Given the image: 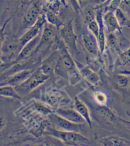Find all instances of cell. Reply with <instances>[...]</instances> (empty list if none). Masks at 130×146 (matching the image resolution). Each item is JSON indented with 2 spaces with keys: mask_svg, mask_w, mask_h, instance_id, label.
Here are the masks:
<instances>
[{
  "mask_svg": "<svg viewBox=\"0 0 130 146\" xmlns=\"http://www.w3.org/2000/svg\"><path fill=\"white\" fill-rule=\"evenodd\" d=\"M57 135L65 141L73 144L83 143L87 142L86 138L78 134L59 132L57 133Z\"/></svg>",
  "mask_w": 130,
  "mask_h": 146,
  "instance_id": "cell-1",
  "label": "cell"
},
{
  "mask_svg": "<svg viewBox=\"0 0 130 146\" xmlns=\"http://www.w3.org/2000/svg\"><path fill=\"white\" fill-rule=\"evenodd\" d=\"M101 143L103 146H123L127 145L130 142L121 137L109 136L103 138L101 140Z\"/></svg>",
  "mask_w": 130,
  "mask_h": 146,
  "instance_id": "cell-2",
  "label": "cell"
},
{
  "mask_svg": "<svg viewBox=\"0 0 130 146\" xmlns=\"http://www.w3.org/2000/svg\"><path fill=\"white\" fill-rule=\"evenodd\" d=\"M58 113L71 121L76 123H81L85 122L83 117L79 113L73 110L60 109Z\"/></svg>",
  "mask_w": 130,
  "mask_h": 146,
  "instance_id": "cell-3",
  "label": "cell"
},
{
  "mask_svg": "<svg viewBox=\"0 0 130 146\" xmlns=\"http://www.w3.org/2000/svg\"><path fill=\"white\" fill-rule=\"evenodd\" d=\"M50 118L53 123L60 127L73 130H77L79 129V126L77 124H72L57 116L52 115L50 117Z\"/></svg>",
  "mask_w": 130,
  "mask_h": 146,
  "instance_id": "cell-4",
  "label": "cell"
},
{
  "mask_svg": "<svg viewBox=\"0 0 130 146\" xmlns=\"http://www.w3.org/2000/svg\"><path fill=\"white\" fill-rule=\"evenodd\" d=\"M100 105L97 109V112L98 115L108 121H112L114 119L115 115L112 110L107 106Z\"/></svg>",
  "mask_w": 130,
  "mask_h": 146,
  "instance_id": "cell-5",
  "label": "cell"
},
{
  "mask_svg": "<svg viewBox=\"0 0 130 146\" xmlns=\"http://www.w3.org/2000/svg\"><path fill=\"white\" fill-rule=\"evenodd\" d=\"M75 106L79 113L85 119L89 126L91 127V121L89 117V111L86 106L77 99H76L75 100Z\"/></svg>",
  "mask_w": 130,
  "mask_h": 146,
  "instance_id": "cell-6",
  "label": "cell"
},
{
  "mask_svg": "<svg viewBox=\"0 0 130 146\" xmlns=\"http://www.w3.org/2000/svg\"><path fill=\"white\" fill-rule=\"evenodd\" d=\"M39 9L37 6L36 5L32 6L25 15V21L28 23L33 22L37 17Z\"/></svg>",
  "mask_w": 130,
  "mask_h": 146,
  "instance_id": "cell-7",
  "label": "cell"
},
{
  "mask_svg": "<svg viewBox=\"0 0 130 146\" xmlns=\"http://www.w3.org/2000/svg\"><path fill=\"white\" fill-rule=\"evenodd\" d=\"M47 77L44 75H37L31 79L30 81L27 82L24 86L27 89L33 88L39 84L43 82L45 80L47 79Z\"/></svg>",
  "mask_w": 130,
  "mask_h": 146,
  "instance_id": "cell-8",
  "label": "cell"
},
{
  "mask_svg": "<svg viewBox=\"0 0 130 146\" xmlns=\"http://www.w3.org/2000/svg\"><path fill=\"white\" fill-rule=\"evenodd\" d=\"M38 40V38H35L34 40H33L21 52V56L22 58L27 57L31 54L36 46Z\"/></svg>",
  "mask_w": 130,
  "mask_h": 146,
  "instance_id": "cell-9",
  "label": "cell"
},
{
  "mask_svg": "<svg viewBox=\"0 0 130 146\" xmlns=\"http://www.w3.org/2000/svg\"><path fill=\"white\" fill-rule=\"evenodd\" d=\"M39 25L36 26L25 34L22 39L21 42L23 45L26 44L27 42L31 40L34 37V36L36 35L39 31Z\"/></svg>",
  "mask_w": 130,
  "mask_h": 146,
  "instance_id": "cell-10",
  "label": "cell"
},
{
  "mask_svg": "<svg viewBox=\"0 0 130 146\" xmlns=\"http://www.w3.org/2000/svg\"><path fill=\"white\" fill-rule=\"evenodd\" d=\"M55 30L51 25H48L46 27L43 33V38L45 41L51 40L54 36Z\"/></svg>",
  "mask_w": 130,
  "mask_h": 146,
  "instance_id": "cell-11",
  "label": "cell"
},
{
  "mask_svg": "<svg viewBox=\"0 0 130 146\" xmlns=\"http://www.w3.org/2000/svg\"><path fill=\"white\" fill-rule=\"evenodd\" d=\"M96 102L101 105H104L107 100L106 95L102 92H96L95 94Z\"/></svg>",
  "mask_w": 130,
  "mask_h": 146,
  "instance_id": "cell-12",
  "label": "cell"
},
{
  "mask_svg": "<svg viewBox=\"0 0 130 146\" xmlns=\"http://www.w3.org/2000/svg\"><path fill=\"white\" fill-rule=\"evenodd\" d=\"M63 33L64 37L68 41L71 42L74 39L73 31L71 27L69 25H68L64 28Z\"/></svg>",
  "mask_w": 130,
  "mask_h": 146,
  "instance_id": "cell-13",
  "label": "cell"
},
{
  "mask_svg": "<svg viewBox=\"0 0 130 146\" xmlns=\"http://www.w3.org/2000/svg\"><path fill=\"white\" fill-rule=\"evenodd\" d=\"M86 46L90 51L93 52L95 49V44L93 38L88 36L84 39Z\"/></svg>",
  "mask_w": 130,
  "mask_h": 146,
  "instance_id": "cell-14",
  "label": "cell"
},
{
  "mask_svg": "<svg viewBox=\"0 0 130 146\" xmlns=\"http://www.w3.org/2000/svg\"><path fill=\"white\" fill-rule=\"evenodd\" d=\"M117 82L119 86L121 88L127 87L129 83V80L128 78L124 76H118L117 78Z\"/></svg>",
  "mask_w": 130,
  "mask_h": 146,
  "instance_id": "cell-15",
  "label": "cell"
},
{
  "mask_svg": "<svg viewBox=\"0 0 130 146\" xmlns=\"http://www.w3.org/2000/svg\"><path fill=\"white\" fill-rule=\"evenodd\" d=\"M1 94L6 96H14L15 93L11 88L5 87L1 88Z\"/></svg>",
  "mask_w": 130,
  "mask_h": 146,
  "instance_id": "cell-16",
  "label": "cell"
},
{
  "mask_svg": "<svg viewBox=\"0 0 130 146\" xmlns=\"http://www.w3.org/2000/svg\"><path fill=\"white\" fill-rule=\"evenodd\" d=\"M28 73L27 72H24L22 74H20L18 75L15 76L13 78L11 79V80L10 81V83H16L19 81H20L21 80H22L23 78H25L27 75H28Z\"/></svg>",
  "mask_w": 130,
  "mask_h": 146,
  "instance_id": "cell-17",
  "label": "cell"
},
{
  "mask_svg": "<svg viewBox=\"0 0 130 146\" xmlns=\"http://www.w3.org/2000/svg\"><path fill=\"white\" fill-rule=\"evenodd\" d=\"M86 20L87 22H91L94 19V13L92 9H89L87 10L85 14Z\"/></svg>",
  "mask_w": 130,
  "mask_h": 146,
  "instance_id": "cell-18",
  "label": "cell"
},
{
  "mask_svg": "<svg viewBox=\"0 0 130 146\" xmlns=\"http://www.w3.org/2000/svg\"><path fill=\"white\" fill-rule=\"evenodd\" d=\"M123 59L125 65L130 68V53L124 54L123 56Z\"/></svg>",
  "mask_w": 130,
  "mask_h": 146,
  "instance_id": "cell-19",
  "label": "cell"
},
{
  "mask_svg": "<svg viewBox=\"0 0 130 146\" xmlns=\"http://www.w3.org/2000/svg\"><path fill=\"white\" fill-rule=\"evenodd\" d=\"M48 20L53 24H56L57 22V18L53 13H49L47 15Z\"/></svg>",
  "mask_w": 130,
  "mask_h": 146,
  "instance_id": "cell-20",
  "label": "cell"
},
{
  "mask_svg": "<svg viewBox=\"0 0 130 146\" xmlns=\"http://www.w3.org/2000/svg\"><path fill=\"white\" fill-rule=\"evenodd\" d=\"M50 5L51 8L53 10L56 11L59 7V3L57 0H51Z\"/></svg>",
  "mask_w": 130,
  "mask_h": 146,
  "instance_id": "cell-21",
  "label": "cell"
},
{
  "mask_svg": "<svg viewBox=\"0 0 130 146\" xmlns=\"http://www.w3.org/2000/svg\"><path fill=\"white\" fill-rule=\"evenodd\" d=\"M63 62L64 64L67 66L70 67L72 65V63L71 59L67 56H66L64 58Z\"/></svg>",
  "mask_w": 130,
  "mask_h": 146,
  "instance_id": "cell-22",
  "label": "cell"
},
{
  "mask_svg": "<svg viewBox=\"0 0 130 146\" xmlns=\"http://www.w3.org/2000/svg\"><path fill=\"white\" fill-rule=\"evenodd\" d=\"M14 48V46L12 45V44H9V45H7L6 47H5V50L7 52L13 50Z\"/></svg>",
  "mask_w": 130,
  "mask_h": 146,
  "instance_id": "cell-23",
  "label": "cell"
},
{
  "mask_svg": "<svg viewBox=\"0 0 130 146\" xmlns=\"http://www.w3.org/2000/svg\"><path fill=\"white\" fill-rule=\"evenodd\" d=\"M37 105V108H38V109H39V110H41V111H42L43 112H47V111H48V110L47 109V108H45V107L42 106V105H40H40L38 104V105Z\"/></svg>",
  "mask_w": 130,
  "mask_h": 146,
  "instance_id": "cell-24",
  "label": "cell"
},
{
  "mask_svg": "<svg viewBox=\"0 0 130 146\" xmlns=\"http://www.w3.org/2000/svg\"><path fill=\"white\" fill-rule=\"evenodd\" d=\"M72 3L75 4L76 3V0H70Z\"/></svg>",
  "mask_w": 130,
  "mask_h": 146,
  "instance_id": "cell-25",
  "label": "cell"
},
{
  "mask_svg": "<svg viewBox=\"0 0 130 146\" xmlns=\"http://www.w3.org/2000/svg\"><path fill=\"white\" fill-rule=\"evenodd\" d=\"M121 120H122V121H124V122H126V123H129V124H130V121H125V120H123V119H121Z\"/></svg>",
  "mask_w": 130,
  "mask_h": 146,
  "instance_id": "cell-26",
  "label": "cell"
},
{
  "mask_svg": "<svg viewBox=\"0 0 130 146\" xmlns=\"http://www.w3.org/2000/svg\"><path fill=\"white\" fill-rule=\"evenodd\" d=\"M62 1H63V0H62Z\"/></svg>",
  "mask_w": 130,
  "mask_h": 146,
  "instance_id": "cell-27",
  "label": "cell"
}]
</instances>
